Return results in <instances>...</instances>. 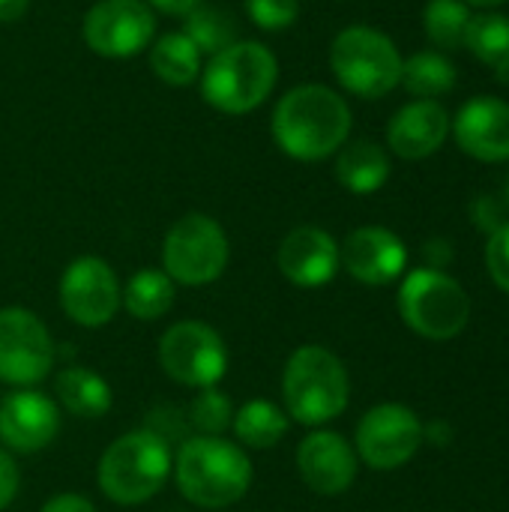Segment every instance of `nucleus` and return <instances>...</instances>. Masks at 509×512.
<instances>
[{
  "label": "nucleus",
  "mask_w": 509,
  "mask_h": 512,
  "mask_svg": "<svg viewBox=\"0 0 509 512\" xmlns=\"http://www.w3.org/2000/svg\"><path fill=\"white\" fill-rule=\"evenodd\" d=\"M171 471L180 495L201 510L234 507L252 486V462L246 450L222 435H192L180 441Z\"/></svg>",
  "instance_id": "2"
},
{
  "label": "nucleus",
  "mask_w": 509,
  "mask_h": 512,
  "mask_svg": "<svg viewBox=\"0 0 509 512\" xmlns=\"http://www.w3.org/2000/svg\"><path fill=\"white\" fill-rule=\"evenodd\" d=\"M297 471L315 495L336 498L354 486L360 459L339 432L315 429L297 447Z\"/></svg>",
  "instance_id": "15"
},
{
  "label": "nucleus",
  "mask_w": 509,
  "mask_h": 512,
  "mask_svg": "<svg viewBox=\"0 0 509 512\" xmlns=\"http://www.w3.org/2000/svg\"><path fill=\"white\" fill-rule=\"evenodd\" d=\"M54 339L45 321L21 306L0 309V384L36 387L54 369Z\"/></svg>",
  "instance_id": "10"
},
{
  "label": "nucleus",
  "mask_w": 509,
  "mask_h": 512,
  "mask_svg": "<svg viewBox=\"0 0 509 512\" xmlns=\"http://www.w3.org/2000/svg\"><path fill=\"white\" fill-rule=\"evenodd\" d=\"M150 66L153 72L171 84V87H186L201 75V54L192 45V39L180 30V33H168L162 36L153 51H150Z\"/></svg>",
  "instance_id": "25"
},
{
  "label": "nucleus",
  "mask_w": 509,
  "mask_h": 512,
  "mask_svg": "<svg viewBox=\"0 0 509 512\" xmlns=\"http://www.w3.org/2000/svg\"><path fill=\"white\" fill-rule=\"evenodd\" d=\"M465 48L486 63L498 78L509 75V18L501 12L474 15L465 33Z\"/></svg>",
  "instance_id": "24"
},
{
  "label": "nucleus",
  "mask_w": 509,
  "mask_h": 512,
  "mask_svg": "<svg viewBox=\"0 0 509 512\" xmlns=\"http://www.w3.org/2000/svg\"><path fill=\"white\" fill-rule=\"evenodd\" d=\"M120 279L108 261L96 255L75 258L60 276V306L66 318L84 330H99L120 312Z\"/></svg>",
  "instance_id": "12"
},
{
  "label": "nucleus",
  "mask_w": 509,
  "mask_h": 512,
  "mask_svg": "<svg viewBox=\"0 0 509 512\" xmlns=\"http://www.w3.org/2000/svg\"><path fill=\"white\" fill-rule=\"evenodd\" d=\"M336 177L348 192L372 195L387 183L390 159H387L381 144H375L369 138H360V141H351V144L342 147V153L336 159Z\"/></svg>",
  "instance_id": "22"
},
{
  "label": "nucleus",
  "mask_w": 509,
  "mask_h": 512,
  "mask_svg": "<svg viewBox=\"0 0 509 512\" xmlns=\"http://www.w3.org/2000/svg\"><path fill=\"white\" fill-rule=\"evenodd\" d=\"M276 75L279 66L267 45L234 42L210 57L201 75V93L222 114H246L270 96Z\"/></svg>",
  "instance_id": "5"
},
{
  "label": "nucleus",
  "mask_w": 509,
  "mask_h": 512,
  "mask_svg": "<svg viewBox=\"0 0 509 512\" xmlns=\"http://www.w3.org/2000/svg\"><path fill=\"white\" fill-rule=\"evenodd\" d=\"M30 0H0V24H12L27 12Z\"/></svg>",
  "instance_id": "35"
},
{
  "label": "nucleus",
  "mask_w": 509,
  "mask_h": 512,
  "mask_svg": "<svg viewBox=\"0 0 509 512\" xmlns=\"http://www.w3.org/2000/svg\"><path fill=\"white\" fill-rule=\"evenodd\" d=\"M462 3H468V6H480V9H489V6H501V3H507V0H462Z\"/></svg>",
  "instance_id": "37"
},
{
  "label": "nucleus",
  "mask_w": 509,
  "mask_h": 512,
  "mask_svg": "<svg viewBox=\"0 0 509 512\" xmlns=\"http://www.w3.org/2000/svg\"><path fill=\"white\" fill-rule=\"evenodd\" d=\"M156 18L141 0H102L84 15V39L102 57H132L153 39Z\"/></svg>",
  "instance_id": "13"
},
{
  "label": "nucleus",
  "mask_w": 509,
  "mask_h": 512,
  "mask_svg": "<svg viewBox=\"0 0 509 512\" xmlns=\"http://www.w3.org/2000/svg\"><path fill=\"white\" fill-rule=\"evenodd\" d=\"M150 3L162 12H171V15H186L192 6H198V0H150Z\"/></svg>",
  "instance_id": "36"
},
{
  "label": "nucleus",
  "mask_w": 509,
  "mask_h": 512,
  "mask_svg": "<svg viewBox=\"0 0 509 512\" xmlns=\"http://www.w3.org/2000/svg\"><path fill=\"white\" fill-rule=\"evenodd\" d=\"M159 366L180 387H216L228 372V348L210 324L177 321L159 339Z\"/></svg>",
  "instance_id": "9"
},
{
  "label": "nucleus",
  "mask_w": 509,
  "mask_h": 512,
  "mask_svg": "<svg viewBox=\"0 0 509 512\" xmlns=\"http://www.w3.org/2000/svg\"><path fill=\"white\" fill-rule=\"evenodd\" d=\"M459 147L480 162L509 159V105L495 96H480L462 105L453 123Z\"/></svg>",
  "instance_id": "18"
},
{
  "label": "nucleus",
  "mask_w": 509,
  "mask_h": 512,
  "mask_svg": "<svg viewBox=\"0 0 509 512\" xmlns=\"http://www.w3.org/2000/svg\"><path fill=\"white\" fill-rule=\"evenodd\" d=\"M228 237L225 228L204 216V213H189L177 219L162 243V270L171 276L174 285H189L201 288L216 282L225 267H228Z\"/></svg>",
  "instance_id": "8"
},
{
  "label": "nucleus",
  "mask_w": 509,
  "mask_h": 512,
  "mask_svg": "<svg viewBox=\"0 0 509 512\" xmlns=\"http://www.w3.org/2000/svg\"><path fill=\"white\" fill-rule=\"evenodd\" d=\"M54 396H57V408H63L78 420H102L114 405L111 384L87 366L60 369L54 375Z\"/></svg>",
  "instance_id": "20"
},
{
  "label": "nucleus",
  "mask_w": 509,
  "mask_h": 512,
  "mask_svg": "<svg viewBox=\"0 0 509 512\" xmlns=\"http://www.w3.org/2000/svg\"><path fill=\"white\" fill-rule=\"evenodd\" d=\"M351 399V381L345 363L324 345H300L282 372V408L309 429L336 420Z\"/></svg>",
  "instance_id": "3"
},
{
  "label": "nucleus",
  "mask_w": 509,
  "mask_h": 512,
  "mask_svg": "<svg viewBox=\"0 0 509 512\" xmlns=\"http://www.w3.org/2000/svg\"><path fill=\"white\" fill-rule=\"evenodd\" d=\"M189 426L198 435H222L231 429L234 420V402L219 387H204L189 402Z\"/></svg>",
  "instance_id": "29"
},
{
  "label": "nucleus",
  "mask_w": 509,
  "mask_h": 512,
  "mask_svg": "<svg viewBox=\"0 0 509 512\" xmlns=\"http://www.w3.org/2000/svg\"><path fill=\"white\" fill-rule=\"evenodd\" d=\"M459 81L456 66L438 51H420L402 63V84L417 99H438L450 93Z\"/></svg>",
  "instance_id": "26"
},
{
  "label": "nucleus",
  "mask_w": 509,
  "mask_h": 512,
  "mask_svg": "<svg viewBox=\"0 0 509 512\" xmlns=\"http://www.w3.org/2000/svg\"><path fill=\"white\" fill-rule=\"evenodd\" d=\"M474 219H477V225L483 228V231H498L501 225H504V207L495 201V198H489V195H483V198H477L474 201Z\"/></svg>",
  "instance_id": "33"
},
{
  "label": "nucleus",
  "mask_w": 509,
  "mask_h": 512,
  "mask_svg": "<svg viewBox=\"0 0 509 512\" xmlns=\"http://www.w3.org/2000/svg\"><path fill=\"white\" fill-rule=\"evenodd\" d=\"M279 273L297 288H321L339 273L336 240L315 225H300L285 234L276 255Z\"/></svg>",
  "instance_id": "17"
},
{
  "label": "nucleus",
  "mask_w": 509,
  "mask_h": 512,
  "mask_svg": "<svg viewBox=\"0 0 509 512\" xmlns=\"http://www.w3.org/2000/svg\"><path fill=\"white\" fill-rule=\"evenodd\" d=\"M18 489H21V468L12 459V453L0 447V512L15 501Z\"/></svg>",
  "instance_id": "32"
},
{
  "label": "nucleus",
  "mask_w": 509,
  "mask_h": 512,
  "mask_svg": "<svg viewBox=\"0 0 509 512\" xmlns=\"http://www.w3.org/2000/svg\"><path fill=\"white\" fill-rule=\"evenodd\" d=\"M486 267H489L492 282L504 294H509V222H504L498 231L489 234V243H486Z\"/></svg>",
  "instance_id": "31"
},
{
  "label": "nucleus",
  "mask_w": 509,
  "mask_h": 512,
  "mask_svg": "<svg viewBox=\"0 0 509 512\" xmlns=\"http://www.w3.org/2000/svg\"><path fill=\"white\" fill-rule=\"evenodd\" d=\"M471 6L462 0H429L423 12V27L426 36L447 51H456L465 45V33L471 24Z\"/></svg>",
  "instance_id": "27"
},
{
  "label": "nucleus",
  "mask_w": 509,
  "mask_h": 512,
  "mask_svg": "<svg viewBox=\"0 0 509 512\" xmlns=\"http://www.w3.org/2000/svg\"><path fill=\"white\" fill-rule=\"evenodd\" d=\"M402 321L423 339H456L471 321V300L465 288L435 267H420L405 276L399 288Z\"/></svg>",
  "instance_id": "6"
},
{
  "label": "nucleus",
  "mask_w": 509,
  "mask_h": 512,
  "mask_svg": "<svg viewBox=\"0 0 509 512\" xmlns=\"http://www.w3.org/2000/svg\"><path fill=\"white\" fill-rule=\"evenodd\" d=\"M171 468L168 441L150 429H135L108 444L96 468V483L111 504L138 507L165 489Z\"/></svg>",
  "instance_id": "4"
},
{
  "label": "nucleus",
  "mask_w": 509,
  "mask_h": 512,
  "mask_svg": "<svg viewBox=\"0 0 509 512\" xmlns=\"http://www.w3.org/2000/svg\"><path fill=\"white\" fill-rule=\"evenodd\" d=\"M246 12L261 30H285L297 21L300 3L297 0H246Z\"/></svg>",
  "instance_id": "30"
},
{
  "label": "nucleus",
  "mask_w": 509,
  "mask_h": 512,
  "mask_svg": "<svg viewBox=\"0 0 509 512\" xmlns=\"http://www.w3.org/2000/svg\"><path fill=\"white\" fill-rule=\"evenodd\" d=\"M291 429V417L270 399H249L243 408H234L231 432L243 450H273Z\"/></svg>",
  "instance_id": "21"
},
{
  "label": "nucleus",
  "mask_w": 509,
  "mask_h": 512,
  "mask_svg": "<svg viewBox=\"0 0 509 512\" xmlns=\"http://www.w3.org/2000/svg\"><path fill=\"white\" fill-rule=\"evenodd\" d=\"M507 201H509V183H507Z\"/></svg>",
  "instance_id": "38"
},
{
  "label": "nucleus",
  "mask_w": 509,
  "mask_h": 512,
  "mask_svg": "<svg viewBox=\"0 0 509 512\" xmlns=\"http://www.w3.org/2000/svg\"><path fill=\"white\" fill-rule=\"evenodd\" d=\"M174 297H177V288H174L171 276L165 270L144 267V270L132 273L129 282L123 285L120 306L135 321H159L171 312Z\"/></svg>",
  "instance_id": "23"
},
{
  "label": "nucleus",
  "mask_w": 509,
  "mask_h": 512,
  "mask_svg": "<svg viewBox=\"0 0 509 512\" xmlns=\"http://www.w3.org/2000/svg\"><path fill=\"white\" fill-rule=\"evenodd\" d=\"M402 54L375 27H348L333 39L330 66L339 84L363 99H381L402 81Z\"/></svg>",
  "instance_id": "7"
},
{
  "label": "nucleus",
  "mask_w": 509,
  "mask_h": 512,
  "mask_svg": "<svg viewBox=\"0 0 509 512\" xmlns=\"http://www.w3.org/2000/svg\"><path fill=\"white\" fill-rule=\"evenodd\" d=\"M183 33L192 39V45L198 48V54H219L228 45H234V21L228 12L210 9V6H192L186 12V24Z\"/></svg>",
  "instance_id": "28"
},
{
  "label": "nucleus",
  "mask_w": 509,
  "mask_h": 512,
  "mask_svg": "<svg viewBox=\"0 0 509 512\" xmlns=\"http://www.w3.org/2000/svg\"><path fill=\"white\" fill-rule=\"evenodd\" d=\"M339 264L363 285H390L405 273L408 249L393 231L366 225L345 237L339 246Z\"/></svg>",
  "instance_id": "16"
},
{
  "label": "nucleus",
  "mask_w": 509,
  "mask_h": 512,
  "mask_svg": "<svg viewBox=\"0 0 509 512\" xmlns=\"http://www.w3.org/2000/svg\"><path fill=\"white\" fill-rule=\"evenodd\" d=\"M423 438L426 429L420 417L411 408L390 402L366 411V417L357 426L354 450L357 459L372 471H396L417 456Z\"/></svg>",
  "instance_id": "11"
},
{
  "label": "nucleus",
  "mask_w": 509,
  "mask_h": 512,
  "mask_svg": "<svg viewBox=\"0 0 509 512\" xmlns=\"http://www.w3.org/2000/svg\"><path fill=\"white\" fill-rule=\"evenodd\" d=\"M450 132V114L435 99H417L396 111V117L387 126L390 150L402 159H426L447 141Z\"/></svg>",
  "instance_id": "19"
},
{
  "label": "nucleus",
  "mask_w": 509,
  "mask_h": 512,
  "mask_svg": "<svg viewBox=\"0 0 509 512\" xmlns=\"http://www.w3.org/2000/svg\"><path fill=\"white\" fill-rule=\"evenodd\" d=\"M351 132L348 102L324 84H300L273 111L276 144L300 162L333 156Z\"/></svg>",
  "instance_id": "1"
},
{
  "label": "nucleus",
  "mask_w": 509,
  "mask_h": 512,
  "mask_svg": "<svg viewBox=\"0 0 509 512\" xmlns=\"http://www.w3.org/2000/svg\"><path fill=\"white\" fill-rule=\"evenodd\" d=\"M60 432V408L33 387H15L0 399V441L9 453H39Z\"/></svg>",
  "instance_id": "14"
},
{
  "label": "nucleus",
  "mask_w": 509,
  "mask_h": 512,
  "mask_svg": "<svg viewBox=\"0 0 509 512\" xmlns=\"http://www.w3.org/2000/svg\"><path fill=\"white\" fill-rule=\"evenodd\" d=\"M39 512H96L93 501H87L84 495H75V492H63V495H54L42 504Z\"/></svg>",
  "instance_id": "34"
}]
</instances>
